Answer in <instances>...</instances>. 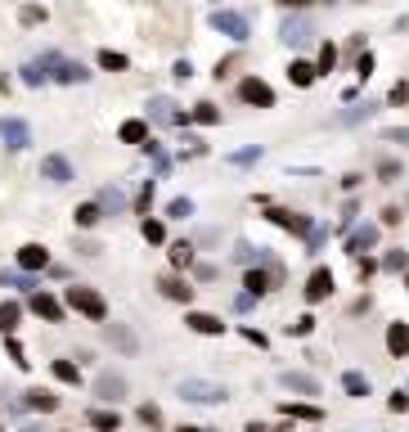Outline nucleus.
Returning <instances> with one entry per match:
<instances>
[{
  "instance_id": "12",
  "label": "nucleus",
  "mask_w": 409,
  "mask_h": 432,
  "mask_svg": "<svg viewBox=\"0 0 409 432\" xmlns=\"http://www.w3.org/2000/svg\"><path fill=\"white\" fill-rule=\"evenodd\" d=\"M333 288H337L333 271H328V266H315V271H310V280H306V288H301V297L315 306V302H324V297H333Z\"/></svg>"
},
{
  "instance_id": "25",
  "label": "nucleus",
  "mask_w": 409,
  "mask_h": 432,
  "mask_svg": "<svg viewBox=\"0 0 409 432\" xmlns=\"http://www.w3.org/2000/svg\"><path fill=\"white\" fill-rule=\"evenodd\" d=\"M279 410H283L288 419H301V424H324V410L310 406V401H283Z\"/></svg>"
},
{
  "instance_id": "59",
  "label": "nucleus",
  "mask_w": 409,
  "mask_h": 432,
  "mask_svg": "<svg viewBox=\"0 0 409 432\" xmlns=\"http://www.w3.org/2000/svg\"><path fill=\"white\" fill-rule=\"evenodd\" d=\"M279 5H283V9H306L310 0H279Z\"/></svg>"
},
{
  "instance_id": "35",
  "label": "nucleus",
  "mask_w": 409,
  "mask_h": 432,
  "mask_svg": "<svg viewBox=\"0 0 409 432\" xmlns=\"http://www.w3.org/2000/svg\"><path fill=\"white\" fill-rule=\"evenodd\" d=\"M140 234H144V243H167V225H162V221H149L144 216V225H140Z\"/></svg>"
},
{
  "instance_id": "50",
  "label": "nucleus",
  "mask_w": 409,
  "mask_h": 432,
  "mask_svg": "<svg viewBox=\"0 0 409 432\" xmlns=\"http://www.w3.org/2000/svg\"><path fill=\"white\" fill-rule=\"evenodd\" d=\"M194 275H198V280H203V284H212V280H216V275H221V271H216L212 262H203V266H194Z\"/></svg>"
},
{
  "instance_id": "57",
  "label": "nucleus",
  "mask_w": 409,
  "mask_h": 432,
  "mask_svg": "<svg viewBox=\"0 0 409 432\" xmlns=\"http://www.w3.org/2000/svg\"><path fill=\"white\" fill-rule=\"evenodd\" d=\"M243 338L252 342V347H265V333H256V329H243Z\"/></svg>"
},
{
  "instance_id": "49",
  "label": "nucleus",
  "mask_w": 409,
  "mask_h": 432,
  "mask_svg": "<svg viewBox=\"0 0 409 432\" xmlns=\"http://www.w3.org/2000/svg\"><path fill=\"white\" fill-rule=\"evenodd\" d=\"M374 271H378V262H369V257H360V262H356V275H360V284H365Z\"/></svg>"
},
{
  "instance_id": "3",
  "label": "nucleus",
  "mask_w": 409,
  "mask_h": 432,
  "mask_svg": "<svg viewBox=\"0 0 409 432\" xmlns=\"http://www.w3.org/2000/svg\"><path fill=\"white\" fill-rule=\"evenodd\" d=\"M36 63H41L45 77H50V81H59V86H81V81H90V72H85L81 63L63 59V54H41Z\"/></svg>"
},
{
  "instance_id": "22",
  "label": "nucleus",
  "mask_w": 409,
  "mask_h": 432,
  "mask_svg": "<svg viewBox=\"0 0 409 432\" xmlns=\"http://www.w3.org/2000/svg\"><path fill=\"white\" fill-rule=\"evenodd\" d=\"M94 203H99V212L103 216H126V194H122L117 185H108V189H99V194H94Z\"/></svg>"
},
{
  "instance_id": "29",
  "label": "nucleus",
  "mask_w": 409,
  "mask_h": 432,
  "mask_svg": "<svg viewBox=\"0 0 409 432\" xmlns=\"http://www.w3.org/2000/svg\"><path fill=\"white\" fill-rule=\"evenodd\" d=\"M315 77H319L315 63H306V59H292V63H288V81L301 86V90H306V86H315Z\"/></svg>"
},
{
  "instance_id": "41",
  "label": "nucleus",
  "mask_w": 409,
  "mask_h": 432,
  "mask_svg": "<svg viewBox=\"0 0 409 432\" xmlns=\"http://www.w3.org/2000/svg\"><path fill=\"white\" fill-rule=\"evenodd\" d=\"M171 262H176V266H194V243H189V239H185V243H171Z\"/></svg>"
},
{
  "instance_id": "4",
  "label": "nucleus",
  "mask_w": 409,
  "mask_h": 432,
  "mask_svg": "<svg viewBox=\"0 0 409 432\" xmlns=\"http://www.w3.org/2000/svg\"><path fill=\"white\" fill-rule=\"evenodd\" d=\"M27 311H32L36 320H45V324H63L68 306H63V297H54L50 288H36V293L27 297Z\"/></svg>"
},
{
  "instance_id": "26",
  "label": "nucleus",
  "mask_w": 409,
  "mask_h": 432,
  "mask_svg": "<svg viewBox=\"0 0 409 432\" xmlns=\"http://www.w3.org/2000/svg\"><path fill=\"white\" fill-rule=\"evenodd\" d=\"M117 140L122 144H140V149H144V144H149V122L144 118H126L117 127Z\"/></svg>"
},
{
  "instance_id": "60",
  "label": "nucleus",
  "mask_w": 409,
  "mask_h": 432,
  "mask_svg": "<svg viewBox=\"0 0 409 432\" xmlns=\"http://www.w3.org/2000/svg\"><path fill=\"white\" fill-rule=\"evenodd\" d=\"M176 432H216V428H198V424H189V428H176Z\"/></svg>"
},
{
  "instance_id": "45",
  "label": "nucleus",
  "mask_w": 409,
  "mask_h": 432,
  "mask_svg": "<svg viewBox=\"0 0 409 432\" xmlns=\"http://www.w3.org/2000/svg\"><path fill=\"white\" fill-rule=\"evenodd\" d=\"M230 162H234V167H247V162H261V149L252 144V149H243V153H230Z\"/></svg>"
},
{
  "instance_id": "20",
  "label": "nucleus",
  "mask_w": 409,
  "mask_h": 432,
  "mask_svg": "<svg viewBox=\"0 0 409 432\" xmlns=\"http://www.w3.org/2000/svg\"><path fill=\"white\" fill-rule=\"evenodd\" d=\"M59 406H63V401L54 397L50 387H27V392H23V410H36V415H54Z\"/></svg>"
},
{
  "instance_id": "53",
  "label": "nucleus",
  "mask_w": 409,
  "mask_h": 432,
  "mask_svg": "<svg viewBox=\"0 0 409 432\" xmlns=\"http://www.w3.org/2000/svg\"><path fill=\"white\" fill-rule=\"evenodd\" d=\"M392 104H409V81H396L392 86Z\"/></svg>"
},
{
  "instance_id": "47",
  "label": "nucleus",
  "mask_w": 409,
  "mask_h": 432,
  "mask_svg": "<svg viewBox=\"0 0 409 432\" xmlns=\"http://www.w3.org/2000/svg\"><path fill=\"white\" fill-rule=\"evenodd\" d=\"M135 207H140V212H149V207H153V180H144V189H140Z\"/></svg>"
},
{
  "instance_id": "51",
  "label": "nucleus",
  "mask_w": 409,
  "mask_h": 432,
  "mask_svg": "<svg viewBox=\"0 0 409 432\" xmlns=\"http://www.w3.org/2000/svg\"><path fill=\"white\" fill-rule=\"evenodd\" d=\"M405 221V207H383V225H401Z\"/></svg>"
},
{
  "instance_id": "8",
  "label": "nucleus",
  "mask_w": 409,
  "mask_h": 432,
  "mask_svg": "<svg viewBox=\"0 0 409 432\" xmlns=\"http://www.w3.org/2000/svg\"><path fill=\"white\" fill-rule=\"evenodd\" d=\"M265 216H270V221H274L279 230H288V234H297V239H310V230H315V221H310L306 212H288V207H270Z\"/></svg>"
},
{
  "instance_id": "39",
  "label": "nucleus",
  "mask_w": 409,
  "mask_h": 432,
  "mask_svg": "<svg viewBox=\"0 0 409 432\" xmlns=\"http://www.w3.org/2000/svg\"><path fill=\"white\" fill-rule=\"evenodd\" d=\"M333 68H337V45H319V63H315V72H333Z\"/></svg>"
},
{
  "instance_id": "23",
  "label": "nucleus",
  "mask_w": 409,
  "mask_h": 432,
  "mask_svg": "<svg viewBox=\"0 0 409 432\" xmlns=\"http://www.w3.org/2000/svg\"><path fill=\"white\" fill-rule=\"evenodd\" d=\"M85 424H90L94 432H117L122 428V415H117V410H108V406H90V410H85Z\"/></svg>"
},
{
  "instance_id": "9",
  "label": "nucleus",
  "mask_w": 409,
  "mask_h": 432,
  "mask_svg": "<svg viewBox=\"0 0 409 432\" xmlns=\"http://www.w3.org/2000/svg\"><path fill=\"white\" fill-rule=\"evenodd\" d=\"M14 262H18L23 275H41V271H50V248H45V243H23L14 253Z\"/></svg>"
},
{
  "instance_id": "21",
  "label": "nucleus",
  "mask_w": 409,
  "mask_h": 432,
  "mask_svg": "<svg viewBox=\"0 0 409 432\" xmlns=\"http://www.w3.org/2000/svg\"><path fill=\"white\" fill-rule=\"evenodd\" d=\"M342 392H347L351 401H365V397H374V383H369L365 369H347L342 374Z\"/></svg>"
},
{
  "instance_id": "58",
  "label": "nucleus",
  "mask_w": 409,
  "mask_h": 432,
  "mask_svg": "<svg viewBox=\"0 0 409 432\" xmlns=\"http://www.w3.org/2000/svg\"><path fill=\"white\" fill-rule=\"evenodd\" d=\"M18 432H63V428H45V424H23Z\"/></svg>"
},
{
  "instance_id": "42",
  "label": "nucleus",
  "mask_w": 409,
  "mask_h": 432,
  "mask_svg": "<svg viewBox=\"0 0 409 432\" xmlns=\"http://www.w3.org/2000/svg\"><path fill=\"white\" fill-rule=\"evenodd\" d=\"M140 424H144V428H162V410H158V406H140Z\"/></svg>"
},
{
  "instance_id": "43",
  "label": "nucleus",
  "mask_w": 409,
  "mask_h": 432,
  "mask_svg": "<svg viewBox=\"0 0 409 432\" xmlns=\"http://www.w3.org/2000/svg\"><path fill=\"white\" fill-rule=\"evenodd\" d=\"M23 81H27V86H45L50 77H45V68H41V63H27V68H23Z\"/></svg>"
},
{
  "instance_id": "61",
  "label": "nucleus",
  "mask_w": 409,
  "mask_h": 432,
  "mask_svg": "<svg viewBox=\"0 0 409 432\" xmlns=\"http://www.w3.org/2000/svg\"><path fill=\"white\" fill-rule=\"evenodd\" d=\"M405 288H409V271H405Z\"/></svg>"
},
{
  "instance_id": "32",
  "label": "nucleus",
  "mask_w": 409,
  "mask_h": 432,
  "mask_svg": "<svg viewBox=\"0 0 409 432\" xmlns=\"http://www.w3.org/2000/svg\"><path fill=\"white\" fill-rule=\"evenodd\" d=\"M189 122H198V127H216V122H221V109H216V104H194Z\"/></svg>"
},
{
  "instance_id": "27",
  "label": "nucleus",
  "mask_w": 409,
  "mask_h": 432,
  "mask_svg": "<svg viewBox=\"0 0 409 432\" xmlns=\"http://www.w3.org/2000/svg\"><path fill=\"white\" fill-rule=\"evenodd\" d=\"M50 374L63 383V387H81V365H77V360H63V356L50 360Z\"/></svg>"
},
{
  "instance_id": "14",
  "label": "nucleus",
  "mask_w": 409,
  "mask_h": 432,
  "mask_svg": "<svg viewBox=\"0 0 409 432\" xmlns=\"http://www.w3.org/2000/svg\"><path fill=\"white\" fill-rule=\"evenodd\" d=\"M0 140H5L9 153H23L27 144H32V127H27L23 118H5L0 122Z\"/></svg>"
},
{
  "instance_id": "5",
  "label": "nucleus",
  "mask_w": 409,
  "mask_h": 432,
  "mask_svg": "<svg viewBox=\"0 0 409 432\" xmlns=\"http://www.w3.org/2000/svg\"><path fill=\"white\" fill-rule=\"evenodd\" d=\"M126 374H117V369H99L94 374V397L103 401V406H117V401H126Z\"/></svg>"
},
{
  "instance_id": "63",
  "label": "nucleus",
  "mask_w": 409,
  "mask_h": 432,
  "mask_svg": "<svg viewBox=\"0 0 409 432\" xmlns=\"http://www.w3.org/2000/svg\"><path fill=\"white\" fill-rule=\"evenodd\" d=\"M328 5H333V0H328Z\"/></svg>"
},
{
  "instance_id": "52",
  "label": "nucleus",
  "mask_w": 409,
  "mask_h": 432,
  "mask_svg": "<svg viewBox=\"0 0 409 432\" xmlns=\"http://www.w3.org/2000/svg\"><path fill=\"white\" fill-rule=\"evenodd\" d=\"M171 77H176V81H189V77H194V63H189V59H180L176 68H171Z\"/></svg>"
},
{
  "instance_id": "55",
  "label": "nucleus",
  "mask_w": 409,
  "mask_h": 432,
  "mask_svg": "<svg viewBox=\"0 0 409 432\" xmlns=\"http://www.w3.org/2000/svg\"><path fill=\"white\" fill-rule=\"evenodd\" d=\"M252 257H256L252 243H239V248H234V262H252Z\"/></svg>"
},
{
  "instance_id": "24",
  "label": "nucleus",
  "mask_w": 409,
  "mask_h": 432,
  "mask_svg": "<svg viewBox=\"0 0 409 432\" xmlns=\"http://www.w3.org/2000/svg\"><path fill=\"white\" fill-rule=\"evenodd\" d=\"M387 351H392L396 360H405V356H409V324H405V320L387 324Z\"/></svg>"
},
{
  "instance_id": "10",
  "label": "nucleus",
  "mask_w": 409,
  "mask_h": 432,
  "mask_svg": "<svg viewBox=\"0 0 409 432\" xmlns=\"http://www.w3.org/2000/svg\"><path fill=\"white\" fill-rule=\"evenodd\" d=\"M279 41H283V45H310V41H315V23H310L306 14H292V18H283V27H279Z\"/></svg>"
},
{
  "instance_id": "13",
  "label": "nucleus",
  "mask_w": 409,
  "mask_h": 432,
  "mask_svg": "<svg viewBox=\"0 0 409 432\" xmlns=\"http://www.w3.org/2000/svg\"><path fill=\"white\" fill-rule=\"evenodd\" d=\"M279 387L283 392H297V397H319V392H324V387H319V378H315V374H306V369H283L279 374Z\"/></svg>"
},
{
  "instance_id": "1",
  "label": "nucleus",
  "mask_w": 409,
  "mask_h": 432,
  "mask_svg": "<svg viewBox=\"0 0 409 432\" xmlns=\"http://www.w3.org/2000/svg\"><path fill=\"white\" fill-rule=\"evenodd\" d=\"M63 306L77 311L81 320H90V324H108V302H103V293H99V288H90V284L63 288Z\"/></svg>"
},
{
  "instance_id": "56",
  "label": "nucleus",
  "mask_w": 409,
  "mask_h": 432,
  "mask_svg": "<svg viewBox=\"0 0 409 432\" xmlns=\"http://www.w3.org/2000/svg\"><path fill=\"white\" fill-rule=\"evenodd\" d=\"M77 253H81V257H99L103 248H99V243H90V239H81V243H77Z\"/></svg>"
},
{
  "instance_id": "40",
  "label": "nucleus",
  "mask_w": 409,
  "mask_h": 432,
  "mask_svg": "<svg viewBox=\"0 0 409 432\" xmlns=\"http://www.w3.org/2000/svg\"><path fill=\"white\" fill-rule=\"evenodd\" d=\"M167 216L171 221H189V216H194V203H189V198H171V203H167Z\"/></svg>"
},
{
  "instance_id": "15",
  "label": "nucleus",
  "mask_w": 409,
  "mask_h": 432,
  "mask_svg": "<svg viewBox=\"0 0 409 432\" xmlns=\"http://www.w3.org/2000/svg\"><path fill=\"white\" fill-rule=\"evenodd\" d=\"M378 234H383V225H374V221H365V225H356V230H351V239H347V253H351V257L360 262V257H365L369 248H378Z\"/></svg>"
},
{
  "instance_id": "31",
  "label": "nucleus",
  "mask_w": 409,
  "mask_h": 432,
  "mask_svg": "<svg viewBox=\"0 0 409 432\" xmlns=\"http://www.w3.org/2000/svg\"><path fill=\"white\" fill-rule=\"evenodd\" d=\"M378 266H383L387 275H405L409 271V253H405V248H387V257Z\"/></svg>"
},
{
  "instance_id": "36",
  "label": "nucleus",
  "mask_w": 409,
  "mask_h": 432,
  "mask_svg": "<svg viewBox=\"0 0 409 432\" xmlns=\"http://www.w3.org/2000/svg\"><path fill=\"white\" fill-rule=\"evenodd\" d=\"M5 351H9V360H14L18 369H27V365H32V360H27V347H23V342L14 338V333H9V338H5Z\"/></svg>"
},
{
  "instance_id": "28",
  "label": "nucleus",
  "mask_w": 409,
  "mask_h": 432,
  "mask_svg": "<svg viewBox=\"0 0 409 432\" xmlns=\"http://www.w3.org/2000/svg\"><path fill=\"white\" fill-rule=\"evenodd\" d=\"M18 324H23V302H0V338H9Z\"/></svg>"
},
{
  "instance_id": "6",
  "label": "nucleus",
  "mask_w": 409,
  "mask_h": 432,
  "mask_svg": "<svg viewBox=\"0 0 409 432\" xmlns=\"http://www.w3.org/2000/svg\"><path fill=\"white\" fill-rule=\"evenodd\" d=\"M212 27L221 36H230V41H247V36H252V23H247V14H239V9H216Z\"/></svg>"
},
{
  "instance_id": "44",
  "label": "nucleus",
  "mask_w": 409,
  "mask_h": 432,
  "mask_svg": "<svg viewBox=\"0 0 409 432\" xmlns=\"http://www.w3.org/2000/svg\"><path fill=\"white\" fill-rule=\"evenodd\" d=\"M387 406H392V415H405V410H409V387H396Z\"/></svg>"
},
{
  "instance_id": "11",
  "label": "nucleus",
  "mask_w": 409,
  "mask_h": 432,
  "mask_svg": "<svg viewBox=\"0 0 409 432\" xmlns=\"http://www.w3.org/2000/svg\"><path fill=\"white\" fill-rule=\"evenodd\" d=\"M41 180H50V185H72L77 171H72V162L63 158V153H45L41 158Z\"/></svg>"
},
{
  "instance_id": "18",
  "label": "nucleus",
  "mask_w": 409,
  "mask_h": 432,
  "mask_svg": "<svg viewBox=\"0 0 409 432\" xmlns=\"http://www.w3.org/2000/svg\"><path fill=\"white\" fill-rule=\"evenodd\" d=\"M185 329L203 333V338H221L225 320H221V315H212V311H185Z\"/></svg>"
},
{
  "instance_id": "54",
  "label": "nucleus",
  "mask_w": 409,
  "mask_h": 432,
  "mask_svg": "<svg viewBox=\"0 0 409 432\" xmlns=\"http://www.w3.org/2000/svg\"><path fill=\"white\" fill-rule=\"evenodd\" d=\"M387 140H392V144H409V127H392V131H387Z\"/></svg>"
},
{
  "instance_id": "30",
  "label": "nucleus",
  "mask_w": 409,
  "mask_h": 432,
  "mask_svg": "<svg viewBox=\"0 0 409 432\" xmlns=\"http://www.w3.org/2000/svg\"><path fill=\"white\" fill-rule=\"evenodd\" d=\"M72 221H77V230H94V225L103 221V212H99V203L90 198V203H77V212H72Z\"/></svg>"
},
{
  "instance_id": "48",
  "label": "nucleus",
  "mask_w": 409,
  "mask_h": 432,
  "mask_svg": "<svg viewBox=\"0 0 409 432\" xmlns=\"http://www.w3.org/2000/svg\"><path fill=\"white\" fill-rule=\"evenodd\" d=\"M18 18H23V23L32 27V23H41V18H45V9H41V5H27V9H23V14H18Z\"/></svg>"
},
{
  "instance_id": "38",
  "label": "nucleus",
  "mask_w": 409,
  "mask_h": 432,
  "mask_svg": "<svg viewBox=\"0 0 409 432\" xmlns=\"http://www.w3.org/2000/svg\"><path fill=\"white\" fill-rule=\"evenodd\" d=\"M378 180H383V185H396V180H401V162L383 158V162H378Z\"/></svg>"
},
{
  "instance_id": "7",
  "label": "nucleus",
  "mask_w": 409,
  "mask_h": 432,
  "mask_svg": "<svg viewBox=\"0 0 409 432\" xmlns=\"http://www.w3.org/2000/svg\"><path fill=\"white\" fill-rule=\"evenodd\" d=\"M158 293L171 297V302H180V306H189V302H194V280H189V275L167 271V275H158Z\"/></svg>"
},
{
  "instance_id": "62",
  "label": "nucleus",
  "mask_w": 409,
  "mask_h": 432,
  "mask_svg": "<svg viewBox=\"0 0 409 432\" xmlns=\"http://www.w3.org/2000/svg\"><path fill=\"white\" fill-rule=\"evenodd\" d=\"M405 207H409V198H405Z\"/></svg>"
},
{
  "instance_id": "19",
  "label": "nucleus",
  "mask_w": 409,
  "mask_h": 432,
  "mask_svg": "<svg viewBox=\"0 0 409 432\" xmlns=\"http://www.w3.org/2000/svg\"><path fill=\"white\" fill-rule=\"evenodd\" d=\"M103 342H108L112 351H122V356H135L140 351V338L126 329V324H103Z\"/></svg>"
},
{
  "instance_id": "37",
  "label": "nucleus",
  "mask_w": 409,
  "mask_h": 432,
  "mask_svg": "<svg viewBox=\"0 0 409 432\" xmlns=\"http://www.w3.org/2000/svg\"><path fill=\"white\" fill-rule=\"evenodd\" d=\"M310 333H315V315H297L288 324V338H310Z\"/></svg>"
},
{
  "instance_id": "17",
  "label": "nucleus",
  "mask_w": 409,
  "mask_h": 432,
  "mask_svg": "<svg viewBox=\"0 0 409 432\" xmlns=\"http://www.w3.org/2000/svg\"><path fill=\"white\" fill-rule=\"evenodd\" d=\"M239 99L252 104V109H274V90L261 81V77H247V81H239Z\"/></svg>"
},
{
  "instance_id": "2",
  "label": "nucleus",
  "mask_w": 409,
  "mask_h": 432,
  "mask_svg": "<svg viewBox=\"0 0 409 432\" xmlns=\"http://www.w3.org/2000/svg\"><path fill=\"white\" fill-rule=\"evenodd\" d=\"M176 397L185 401V406H225V401H230V387H225V383H212V378H180Z\"/></svg>"
},
{
  "instance_id": "46",
  "label": "nucleus",
  "mask_w": 409,
  "mask_h": 432,
  "mask_svg": "<svg viewBox=\"0 0 409 432\" xmlns=\"http://www.w3.org/2000/svg\"><path fill=\"white\" fill-rule=\"evenodd\" d=\"M356 77H360V81H369V77H374V54H360V63H356Z\"/></svg>"
},
{
  "instance_id": "16",
  "label": "nucleus",
  "mask_w": 409,
  "mask_h": 432,
  "mask_svg": "<svg viewBox=\"0 0 409 432\" xmlns=\"http://www.w3.org/2000/svg\"><path fill=\"white\" fill-rule=\"evenodd\" d=\"M144 122H158V127H171V122H176V127H185L189 113H176V104H171L167 95H153V99H149V118Z\"/></svg>"
},
{
  "instance_id": "34",
  "label": "nucleus",
  "mask_w": 409,
  "mask_h": 432,
  "mask_svg": "<svg viewBox=\"0 0 409 432\" xmlns=\"http://www.w3.org/2000/svg\"><path fill=\"white\" fill-rule=\"evenodd\" d=\"M0 284H9V288H23V293H36V275H23V271H9V275H0Z\"/></svg>"
},
{
  "instance_id": "33",
  "label": "nucleus",
  "mask_w": 409,
  "mask_h": 432,
  "mask_svg": "<svg viewBox=\"0 0 409 432\" xmlns=\"http://www.w3.org/2000/svg\"><path fill=\"white\" fill-rule=\"evenodd\" d=\"M99 68L103 72H126L131 59H126V54H117V50H99Z\"/></svg>"
}]
</instances>
